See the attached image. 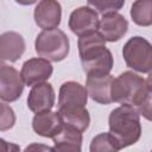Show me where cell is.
Wrapping results in <instances>:
<instances>
[{
    "mask_svg": "<svg viewBox=\"0 0 152 152\" xmlns=\"http://www.w3.org/2000/svg\"><path fill=\"white\" fill-rule=\"evenodd\" d=\"M53 72L50 61L43 57H33L24 62L21 66V76L26 86L33 87L38 83L46 82Z\"/></svg>",
    "mask_w": 152,
    "mask_h": 152,
    "instance_id": "10",
    "label": "cell"
},
{
    "mask_svg": "<svg viewBox=\"0 0 152 152\" xmlns=\"http://www.w3.org/2000/svg\"><path fill=\"white\" fill-rule=\"evenodd\" d=\"M78 55L82 69L87 75L109 74L114 65L110 50L106 46V40L97 31L78 37Z\"/></svg>",
    "mask_w": 152,
    "mask_h": 152,
    "instance_id": "2",
    "label": "cell"
},
{
    "mask_svg": "<svg viewBox=\"0 0 152 152\" xmlns=\"http://www.w3.org/2000/svg\"><path fill=\"white\" fill-rule=\"evenodd\" d=\"M15 122V114L13 109L7 106L5 102L1 103V115H0V131L5 132L14 126Z\"/></svg>",
    "mask_w": 152,
    "mask_h": 152,
    "instance_id": "20",
    "label": "cell"
},
{
    "mask_svg": "<svg viewBox=\"0 0 152 152\" xmlns=\"http://www.w3.org/2000/svg\"><path fill=\"white\" fill-rule=\"evenodd\" d=\"M24 37L14 31L4 32L0 36V57L2 62H17L25 52Z\"/></svg>",
    "mask_w": 152,
    "mask_h": 152,
    "instance_id": "15",
    "label": "cell"
},
{
    "mask_svg": "<svg viewBox=\"0 0 152 152\" xmlns=\"http://www.w3.org/2000/svg\"><path fill=\"white\" fill-rule=\"evenodd\" d=\"M127 31L128 21L122 14L113 12L102 15L99 25V32L102 34L106 42H119L127 33Z\"/></svg>",
    "mask_w": 152,
    "mask_h": 152,
    "instance_id": "12",
    "label": "cell"
},
{
    "mask_svg": "<svg viewBox=\"0 0 152 152\" xmlns=\"http://www.w3.org/2000/svg\"><path fill=\"white\" fill-rule=\"evenodd\" d=\"M114 77L110 74H90L87 75L86 89L93 101L101 104H109L112 99V86Z\"/></svg>",
    "mask_w": 152,
    "mask_h": 152,
    "instance_id": "9",
    "label": "cell"
},
{
    "mask_svg": "<svg viewBox=\"0 0 152 152\" xmlns=\"http://www.w3.org/2000/svg\"><path fill=\"white\" fill-rule=\"evenodd\" d=\"M90 152H115L118 151L115 146V141L112 138L110 133H100L96 137L93 138L90 146H89Z\"/></svg>",
    "mask_w": 152,
    "mask_h": 152,
    "instance_id": "18",
    "label": "cell"
},
{
    "mask_svg": "<svg viewBox=\"0 0 152 152\" xmlns=\"http://www.w3.org/2000/svg\"><path fill=\"white\" fill-rule=\"evenodd\" d=\"M64 121L58 112L46 110L37 113L32 119V128L36 134L43 138H53L64 126Z\"/></svg>",
    "mask_w": 152,
    "mask_h": 152,
    "instance_id": "14",
    "label": "cell"
},
{
    "mask_svg": "<svg viewBox=\"0 0 152 152\" xmlns=\"http://www.w3.org/2000/svg\"><path fill=\"white\" fill-rule=\"evenodd\" d=\"M131 18L138 26L152 25V0H134L129 11Z\"/></svg>",
    "mask_w": 152,
    "mask_h": 152,
    "instance_id": "17",
    "label": "cell"
},
{
    "mask_svg": "<svg viewBox=\"0 0 152 152\" xmlns=\"http://www.w3.org/2000/svg\"><path fill=\"white\" fill-rule=\"evenodd\" d=\"M53 151L63 152H80L82 150V132L64 125L63 128L52 138Z\"/></svg>",
    "mask_w": 152,
    "mask_h": 152,
    "instance_id": "16",
    "label": "cell"
},
{
    "mask_svg": "<svg viewBox=\"0 0 152 152\" xmlns=\"http://www.w3.org/2000/svg\"><path fill=\"white\" fill-rule=\"evenodd\" d=\"M99 25H100V20H99L97 11H95L89 6H81L74 10L70 13L68 21V26L70 31L78 37L97 31Z\"/></svg>",
    "mask_w": 152,
    "mask_h": 152,
    "instance_id": "8",
    "label": "cell"
},
{
    "mask_svg": "<svg viewBox=\"0 0 152 152\" xmlns=\"http://www.w3.org/2000/svg\"><path fill=\"white\" fill-rule=\"evenodd\" d=\"M17 4L21 5V6H30V5H33L36 4L38 0H14Z\"/></svg>",
    "mask_w": 152,
    "mask_h": 152,
    "instance_id": "22",
    "label": "cell"
},
{
    "mask_svg": "<svg viewBox=\"0 0 152 152\" xmlns=\"http://www.w3.org/2000/svg\"><path fill=\"white\" fill-rule=\"evenodd\" d=\"M88 96L86 87L76 81L64 82L58 93V113L64 124L82 133L90 124V115L86 108Z\"/></svg>",
    "mask_w": 152,
    "mask_h": 152,
    "instance_id": "1",
    "label": "cell"
},
{
    "mask_svg": "<svg viewBox=\"0 0 152 152\" xmlns=\"http://www.w3.org/2000/svg\"><path fill=\"white\" fill-rule=\"evenodd\" d=\"M33 18L43 30L56 28L62 20V6L57 0H40L34 7Z\"/></svg>",
    "mask_w": 152,
    "mask_h": 152,
    "instance_id": "11",
    "label": "cell"
},
{
    "mask_svg": "<svg viewBox=\"0 0 152 152\" xmlns=\"http://www.w3.org/2000/svg\"><path fill=\"white\" fill-rule=\"evenodd\" d=\"M108 126L118 151L134 145L141 137L140 114L132 106L121 104L114 108L108 116Z\"/></svg>",
    "mask_w": 152,
    "mask_h": 152,
    "instance_id": "3",
    "label": "cell"
},
{
    "mask_svg": "<svg viewBox=\"0 0 152 152\" xmlns=\"http://www.w3.org/2000/svg\"><path fill=\"white\" fill-rule=\"evenodd\" d=\"M146 86H147V89H148L150 91H152V71L150 72L148 77H147V80H146Z\"/></svg>",
    "mask_w": 152,
    "mask_h": 152,
    "instance_id": "23",
    "label": "cell"
},
{
    "mask_svg": "<svg viewBox=\"0 0 152 152\" xmlns=\"http://www.w3.org/2000/svg\"><path fill=\"white\" fill-rule=\"evenodd\" d=\"M137 109L142 118H145L148 121H152V91H150L147 89V93H146L144 100L137 107Z\"/></svg>",
    "mask_w": 152,
    "mask_h": 152,
    "instance_id": "21",
    "label": "cell"
},
{
    "mask_svg": "<svg viewBox=\"0 0 152 152\" xmlns=\"http://www.w3.org/2000/svg\"><path fill=\"white\" fill-rule=\"evenodd\" d=\"M147 93L146 81L133 71H124L114 78L112 86L113 102L138 107Z\"/></svg>",
    "mask_w": 152,
    "mask_h": 152,
    "instance_id": "4",
    "label": "cell"
},
{
    "mask_svg": "<svg viewBox=\"0 0 152 152\" xmlns=\"http://www.w3.org/2000/svg\"><path fill=\"white\" fill-rule=\"evenodd\" d=\"M122 57L126 65L138 72L152 71V44L141 36L129 38L122 48Z\"/></svg>",
    "mask_w": 152,
    "mask_h": 152,
    "instance_id": "6",
    "label": "cell"
},
{
    "mask_svg": "<svg viewBox=\"0 0 152 152\" xmlns=\"http://www.w3.org/2000/svg\"><path fill=\"white\" fill-rule=\"evenodd\" d=\"M26 102L28 109L34 114L51 110L55 106V90L52 84L43 82L33 86L28 93Z\"/></svg>",
    "mask_w": 152,
    "mask_h": 152,
    "instance_id": "13",
    "label": "cell"
},
{
    "mask_svg": "<svg viewBox=\"0 0 152 152\" xmlns=\"http://www.w3.org/2000/svg\"><path fill=\"white\" fill-rule=\"evenodd\" d=\"M25 82L19 71L2 62L0 66V99L4 102L17 101L24 91Z\"/></svg>",
    "mask_w": 152,
    "mask_h": 152,
    "instance_id": "7",
    "label": "cell"
},
{
    "mask_svg": "<svg viewBox=\"0 0 152 152\" xmlns=\"http://www.w3.org/2000/svg\"><path fill=\"white\" fill-rule=\"evenodd\" d=\"M88 5L96 10L99 13L107 14L118 12L125 5V0H87Z\"/></svg>",
    "mask_w": 152,
    "mask_h": 152,
    "instance_id": "19",
    "label": "cell"
},
{
    "mask_svg": "<svg viewBox=\"0 0 152 152\" xmlns=\"http://www.w3.org/2000/svg\"><path fill=\"white\" fill-rule=\"evenodd\" d=\"M34 50L39 57L50 62H61L69 55L70 42L68 36L57 27L43 30L36 37Z\"/></svg>",
    "mask_w": 152,
    "mask_h": 152,
    "instance_id": "5",
    "label": "cell"
}]
</instances>
